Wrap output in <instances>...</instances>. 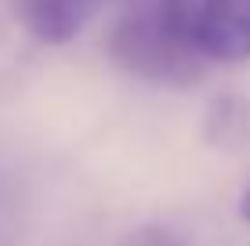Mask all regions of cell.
<instances>
[{"instance_id":"1","label":"cell","mask_w":250,"mask_h":246,"mask_svg":"<svg viewBox=\"0 0 250 246\" xmlns=\"http://www.w3.org/2000/svg\"><path fill=\"white\" fill-rule=\"evenodd\" d=\"M109 58L120 73L152 87H192L214 65L174 33V25L160 11V0L116 22L109 37Z\"/></svg>"},{"instance_id":"2","label":"cell","mask_w":250,"mask_h":246,"mask_svg":"<svg viewBox=\"0 0 250 246\" xmlns=\"http://www.w3.org/2000/svg\"><path fill=\"white\" fill-rule=\"evenodd\" d=\"M160 11L210 62L232 65L250 58V0H160Z\"/></svg>"},{"instance_id":"3","label":"cell","mask_w":250,"mask_h":246,"mask_svg":"<svg viewBox=\"0 0 250 246\" xmlns=\"http://www.w3.org/2000/svg\"><path fill=\"white\" fill-rule=\"evenodd\" d=\"M98 0H19V19L40 44H69L91 22Z\"/></svg>"},{"instance_id":"4","label":"cell","mask_w":250,"mask_h":246,"mask_svg":"<svg viewBox=\"0 0 250 246\" xmlns=\"http://www.w3.org/2000/svg\"><path fill=\"white\" fill-rule=\"evenodd\" d=\"M29 221V181L7 152H0V246H19Z\"/></svg>"},{"instance_id":"5","label":"cell","mask_w":250,"mask_h":246,"mask_svg":"<svg viewBox=\"0 0 250 246\" xmlns=\"http://www.w3.org/2000/svg\"><path fill=\"white\" fill-rule=\"evenodd\" d=\"M203 141L214 149H239L250 141V101L225 95L218 101H210L203 116Z\"/></svg>"},{"instance_id":"6","label":"cell","mask_w":250,"mask_h":246,"mask_svg":"<svg viewBox=\"0 0 250 246\" xmlns=\"http://www.w3.org/2000/svg\"><path fill=\"white\" fill-rule=\"evenodd\" d=\"M120 246H188L182 235L174 232L170 225H160V221H149V225H138L120 239Z\"/></svg>"},{"instance_id":"7","label":"cell","mask_w":250,"mask_h":246,"mask_svg":"<svg viewBox=\"0 0 250 246\" xmlns=\"http://www.w3.org/2000/svg\"><path fill=\"white\" fill-rule=\"evenodd\" d=\"M239 217H243V225H250V185L243 189V196H239Z\"/></svg>"}]
</instances>
